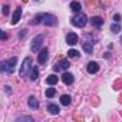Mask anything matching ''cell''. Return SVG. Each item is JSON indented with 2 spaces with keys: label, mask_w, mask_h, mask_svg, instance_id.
Listing matches in <instances>:
<instances>
[{
  "label": "cell",
  "mask_w": 122,
  "mask_h": 122,
  "mask_svg": "<svg viewBox=\"0 0 122 122\" xmlns=\"http://www.w3.org/2000/svg\"><path fill=\"white\" fill-rule=\"evenodd\" d=\"M45 25V26H56L57 25V17L50 15V13H39L35 16V19L30 22V25Z\"/></svg>",
  "instance_id": "cell-1"
},
{
  "label": "cell",
  "mask_w": 122,
  "mask_h": 122,
  "mask_svg": "<svg viewBox=\"0 0 122 122\" xmlns=\"http://www.w3.org/2000/svg\"><path fill=\"white\" fill-rule=\"evenodd\" d=\"M16 65H17V57L13 56L7 60H3V62L0 63V69H2V72H5L7 75H12L16 69Z\"/></svg>",
  "instance_id": "cell-2"
},
{
  "label": "cell",
  "mask_w": 122,
  "mask_h": 122,
  "mask_svg": "<svg viewBox=\"0 0 122 122\" xmlns=\"http://www.w3.org/2000/svg\"><path fill=\"white\" fill-rule=\"evenodd\" d=\"M71 22H72V25H73L75 27H85V25L88 23V17H86L85 13L79 12V13H76V15L71 19Z\"/></svg>",
  "instance_id": "cell-3"
},
{
  "label": "cell",
  "mask_w": 122,
  "mask_h": 122,
  "mask_svg": "<svg viewBox=\"0 0 122 122\" xmlns=\"http://www.w3.org/2000/svg\"><path fill=\"white\" fill-rule=\"evenodd\" d=\"M43 40H45V36L43 35H37L33 40H32V46H30V49H32V52H40L42 49V45H43Z\"/></svg>",
  "instance_id": "cell-4"
},
{
  "label": "cell",
  "mask_w": 122,
  "mask_h": 122,
  "mask_svg": "<svg viewBox=\"0 0 122 122\" xmlns=\"http://www.w3.org/2000/svg\"><path fill=\"white\" fill-rule=\"evenodd\" d=\"M69 60H66V59H62V60H59V62H56L55 63V66H53V71H56V72H66L68 69H69Z\"/></svg>",
  "instance_id": "cell-5"
},
{
  "label": "cell",
  "mask_w": 122,
  "mask_h": 122,
  "mask_svg": "<svg viewBox=\"0 0 122 122\" xmlns=\"http://www.w3.org/2000/svg\"><path fill=\"white\" fill-rule=\"evenodd\" d=\"M30 69H32V59H30V57H25L23 65H22V68H20V76H22V78L27 76V72H29Z\"/></svg>",
  "instance_id": "cell-6"
},
{
  "label": "cell",
  "mask_w": 122,
  "mask_h": 122,
  "mask_svg": "<svg viewBox=\"0 0 122 122\" xmlns=\"http://www.w3.org/2000/svg\"><path fill=\"white\" fill-rule=\"evenodd\" d=\"M47 53H49V52H47L46 47H43V49L39 52V55H37V62H39L40 65H45V63H46V60H47V57H49Z\"/></svg>",
  "instance_id": "cell-7"
},
{
  "label": "cell",
  "mask_w": 122,
  "mask_h": 122,
  "mask_svg": "<svg viewBox=\"0 0 122 122\" xmlns=\"http://www.w3.org/2000/svg\"><path fill=\"white\" fill-rule=\"evenodd\" d=\"M78 42H79V37H78V35H76V33H73V32H69V33L66 35V43H68V45H71V46H75Z\"/></svg>",
  "instance_id": "cell-8"
},
{
  "label": "cell",
  "mask_w": 122,
  "mask_h": 122,
  "mask_svg": "<svg viewBox=\"0 0 122 122\" xmlns=\"http://www.w3.org/2000/svg\"><path fill=\"white\" fill-rule=\"evenodd\" d=\"M62 81H63L65 85H72L73 81H75V78H73V75H72L71 72H63V75H62Z\"/></svg>",
  "instance_id": "cell-9"
},
{
  "label": "cell",
  "mask_w": 122,
  "mask_h": 122,
  "mask_svg": "<svg viewBox=\"0 0 122 122\" xmlns=\"http://www.w3.org/2000/svg\"><path fill=\"white\" fill-rule=\"evenodd\" d=\"M86 71H88V73H98V71H99V65L96 63V62H89L88 65H86Z\"/></svg>",
  "instance_id": "cell-10"
},
{
  "label": "cell",
  "mask_w": 122,
  "mask_h": 122,
  "mask_svg": "<svg viewBox=\"0 0 122 122\" xmlns=\"http://www.w3.org/2000/svg\"><path fill=\"white\" fill-rule=\"evenodd\" d=\"M20 16H22V7H16L13 16H12V25H16L19 20H20Z\"/></svg>",
  "instance_id": "cell-11"
},
{
  "label": "cell",
  "mask_w": 122,
  "mask_h": 122,
  "mask_svg": "<svg viewBox=\"0 0 122 122\" xmlns=\"http://www.w3.org/2000/svg\"><path fill=\"white\" fill-rule=\"evenodd\" d=\"M91 23H92V26H95V27H102V26H103V19L99 17V16H95V17L91 19Z\"/></svg>",
  "instance_id": "cell-12"
},
{
  "label": "cell",
  "mask_w": 122,
  "mask_h": 122,
  "mask_svg": "<svg viewBox=\"0 0 122 122\" xmlns=\"http://www.w3.org/2000/svg\"><path fill=\"white\" fill-rule=\"evenodd\" d=\"M27 105H29V108H32V109H37V108H39V102H37L36 96H29Z\"/></svg>",
  "instance_id": "cell-13"
},
{
  "label": "cell",
  "mask_w": 122,
  "mask_h": 122,
  "mask_svg": "<svg viewBox=\"0 0 122 122\" xmlns=\"http://www.w3.org/2000/svg\"><path fill=\"white\" fill-rule=\"evenodd\" d=\"M29 76H30V81H36L39 78V69H37V66H32Z\"/></svg>",
  "instance_id": "cell-14"
},
{
  "label": "cell",
  "mask_w": 122,
  "mask_h": 122,
  "mask_svg": "<svg viewBox=\"0 0 122 122\" xmlns=\"http://www.w3.org/2000/svg\"><path fill=\"white\" fill-rule=\"evenodd\" d=\"M47 111H49L52 115H57V113L60 112V109H59V106H57L56 103H49V105H47Z\"/></svg>",
  "instance_id": "cell-15"
},
{
  "label": "cell",
  "mask_w": 122,
  "mask_h": 122,
  "mask_svg": "<svg viewBox=\"0 0 122 122\" xmlns=\"http://www.w3.org/2000/svg\"><path fill=\"white\" fill-rule=\"evenodd\" d=\"M82 47H83L85 53H88V55H91L92 50H93V45H92V42H85V43L82 45Z\"/></svg>",
  "instance_id": "cell-16"
},
{
  "label": "cell",
  "mask_w": 122,
  "mask_h": 122,
  "mask_svg": "<svg viewBox=\"0 0 122 122\" xmlns=\"http://www.w3.org/2000/svg\"><path fill=\"white\" fill-rule=\"evenodd\" d=\"M57 81H59V78H57L56 75H49V76L46 78V83L50 85V86H52V85H56Z\"/></svg>",
  "instance_id": "cell-17"
},
{
  "label": "cell",
  "mask_w": 122,
  "mask_h": 122,
  "mask_svg": "<svg viewBox=\"0 0 122 122\" xmlns=\"http://www.w3.org/2000/svg\"><path fill=\"white\" fill-rule=\"evenodd\" d=\"M71 102H72L71 95H62V96H60V103H62L63 106H68Z\"/></svg>",
  "instance_id": "cell-18"
},
{
  "label": "cell",
  "mask_w": 122,
  "mask_h": 122,
  "mask_svg": "<svg viewBox=\"0 0 122 122\" xmlns=\"http://www.w3.org/2000/svg\"><path fill=\"white\" fill-rule=\"evenodd\" d=\"M71 9H72L75 13H79V12H81V9H82V6H81V3H79V2H72V3H71Z\"/></svg>",
  "instance_id": "cell-19"
},
{
  "label": "cell",
  "mask_w": 122,
  "mask_h": 122,
  "mask_svg": "<svg viewBox=\"0 0 122 122\" xmlns=\"http://www.w3.org/2000/svg\"><path fill=\"white\" fill-rule=\"evenodd\" d=\"M56 95V89L55 88H47L46 89V98H53Z\"/></svg>",
  "instance_id": "cell-20"
},
{
  "label": "cell",
  "mask_w": 122,
  "mask_h": 122,
  "mask_svg": "<svg viewBox=\"0 0 122 122\" xmlns=\"http://www.w3.org/2000/svg\"><path fill=\"white\" fill-rule=\"evenodd\" d=\"M111 32H112V33H119V32H121V26L118 25V22L111 26Z\"/></svg>",
  "instance_id": "cell-21"
},
{
  "label": "cell",
  "mask_w": 122,
  "mask_h": 122,
  "mask_svg": "<svg viewBox=\"0 0 122 122\" xmlns=\"http://www.w3.org/2000/svg\"><path fill=\"white\" fill-rule=\"evenodd\" d=\"M68 56H69V57H79V52L75 50V49H71V50L68 52Z\"/></svg>",
  "instance_id": "cell-22"
},
{
  "label": "cell",
  "mask_w": 122,
  "mask_h": 122,
  "mask_svg": "<svg viewBox=\"0 0 122 122\" xmlns=\"http://www.w3.org/2000/svg\"><path fill=\"white\" fill-rule=\"evenodd\" d=\"M16 121H17V122H20V121H33V118H32V116H20V118H17Z\"/></svg>",
  "instance_id": "cell-23"
},
{
  "label": "cell",
  "mask_w": 122,
  "mask_h": 122,
  "mask_svg": "<svg viewBox=\"0 0 122 122\" xmlns=\"http://www.w3.org/2000/svg\"><path fill=\"white\" fill-rule=\"evenodd\" d=\"M9 12H10L9 6H7V5H5V6H3V15H5V16H7V15H9Z\"/></svg>",
  "instance_id": "cell-24"
},
{
  "label": "cell",
  "mask_w": 122,
  "mask_h": 122,
  "mask_svg": "<svg viewBox=\"0 0 122 122\" xmlns=\"http://www.w3.org/2000/svg\"><path fill=\"white\" fill-rule=\"evenodd\" d=\"M113 20H115V22H119V20H121V15H115V16H113Z\"/></svg>",
  "instance_id": "cell-25"
},
{
  "label": "cell",
  "mask_w": 122,
  "mask_h": 122,
  "mask_svg": "<svg viewBox=\"0 0 122 122\" xmlns=\"http://www.w3.org/2000/svg\"><path fill=\"white\" fill-rule=\"evenodd\" d=\"M2 39H3V40H6V39H7V35H6L3 30H2Z\"/></svg>",
  "instance_id": "cell-26"
},
{
  "label": "cell",
  "mask_w": 122,
  "mask_h": 122,
  "mask_svg": "<svg viewBox=\"0 0 122 122\" xmlns=\"http://www.w3.org/2000/svg\"><path fill=\"white\" fill-rule=\"evenodd\" d=\"M26 35V30H22L20 33H19V37H22V36H25Z\"/></svg>",
  "instance_id": "cell-27"
},
{
  "label": "cell",
  "mask_w": 122,
  "mask_h": 122,
  "mask_svg": "<svg viewBox=\"0 0 122 122\" xmlns=\"http://www.w3.org/2000/svg\"><path fill=\"white\" fill-rule=\"evenodd\" d=\"M5 91H6L7 93H10V86H5Z\"/></svg>",
  "instance_id": "cell-28"
},
{
  "label": "cell",
  "mask_w": 122,
  "mask_h": 122,
  "mask_svg": "<svg viewBox=\"0 0 122 122\" xmlns=\"http://www.w3.org/2000/svg\"><path fill=\"white\" fill-rule=\"evenodd\" d=\"M119 40H121V43H122V35H121V39H119Z\"/></svg>",
  "instance_id": "cell-29"
},
{
  "label": "cell",
  "mask_w": 122,
  "mask_h": 122,
  "mask_svg": "<svg viewBox=\"0 0 122 122\" xmlns=\"http://www.w3.org/2000/svg\"><path fill=\"white\" fill-rule=\"evenodd\" d=\"M37 2H39V0H37Z\"/></svg>",
  "instance_id": "cell-30"
}]
</instances>
